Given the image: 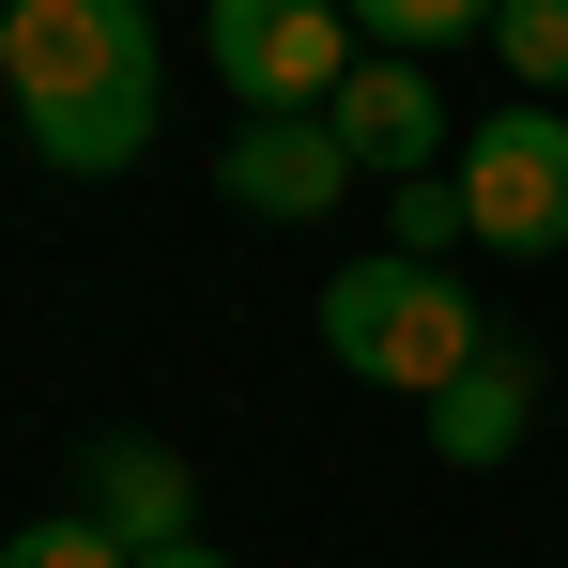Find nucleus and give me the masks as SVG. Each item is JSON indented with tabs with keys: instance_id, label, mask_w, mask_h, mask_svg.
Returning a JSON list of instances; mask_svg holds the SVG:
<instances>
[{
	"instance_id": "nucleus-2",
	"label": "nucleus",
	"mask_w": 568,
	"mask_h": 568,
	"mask_svg": "<svg viewBox=\"0 0 568 568\" xmlns=\"http://www.w3.org/2000/svg\"><path fill=\"white\" fill-rule=\"evenodd\" d=\"M462 215L476 246H507V262H538L568 246V108H491L462 139Z\"/></svg>"
},
{
	"instance_id": "nucleus-4",
	"label": "nucleus",
	"mask_w": 568,
	"mask_h": 568,
	"mask_svg": "<svg viewBox=\"0 0 568 568\" xmlns=\"http://www.w3.org/2000/svg\"><path fill=\"white\" fill-rule=\"evenodd\" d=\"M215 78L246 93V123L338 108V78H354V16H338V0H215Z\"/></svg>"
},
{
	"instance_id": "nucleus-6",
	"label": "nucleus",
	"mask_w": 568,
	"mask_h": 568,
	"mask_svg": "<svg viewBox=\"0 0 568 568\" xmlns=\"http://www.w3.org/2000/svg\"><path fill=\"white\" fill-rule=\"evenodd\" d=\"M323 123H338V154H354L369 185H415V170L446 154V93H430V62H354Z\"/></svg>"
},
{
	"instance_id": "nucleus-12",
	"label": "nucleus",
	"mask_w": 568,
	"mask_h": 568,
	"mask_svg": "<svg viewBox=\"0 0 568 568\" xmlns=\"http://www.w3.org/2000/svg\"><path fill=\"white\" fill-rule=\"evenodd\" d=\"M491 47H507V78H523L538 108L568 93V0H507V16H491Z\"/></svg>"
},
{
	"instance_id": "nucleus-10",
	"label": "nucleus",
	"mask_w": 568,
	"mask_h": 568,
	"mask_svg": "<svg viewBox=\"0 0 568 568\" xmlns=\"http://www.w3.org/2000/svg\"><path fill=\"white\" fill-rule=\"evenodd\" d=\"M338 16H354V31H369L384 62H415V47H462V31H491V16H507V0H338Z\"/></svg>"
},
{
	"instance_id": "nucleus-14",
	"label": "nucleus",
	"mask_w": 568,
	"mask_h": 568,
	"mask_svg": "<svg viewBox=\"0 0 568 568\" xmlns=\"http://www.w3.org/2000/svg\"><path fill=\"white\" fill-rule=\"evenodd\" d=\"M139 568H231V554H215V538H154Z\"/></svg>"
},
{
	"instance_id": "nucleus-9",
	"label": "nucleus",
	"mask_w": 568,
	"mask_h": 568,
	"mask_svg": "<svg viewBox=\"0 0 568 568\" xmlns=\"http://www.w3.org/2000/svg\"><path fill=\"white\" fill-rule=\"evenodd\" d=\"M154 139V78H108V93H78V108H31V154L47 170H123Z\"/></svg>"
},
{
	"instance_id": "nucleus-5",
	"label": "nucleus",
	"mask_w": 568,
	"mask_h": 568,
	"mask_svg": "<svg viewBox=\"0 0 568 568\" xmlns=\"http://www.w3.org/2000/svg\"><path fill=\"white\" fill-rule=\"evenodd\" d=\"M231 215H262V231H307V215H338V185H354V154H338V123L323 108H277V123H246L231 139Z\"/></svg>"
},
{
	"instance_id": "nucleus-7",
	"label": "nucleus",
	"mask_w": 568,
	"mask_h": 568,
	"mask_svg": "<svg viewBox=\"0 0 568 568\" xmlns=\"http://www.w3.org/2000/svg\"><path fill=\"white\" fill-rule=\"evenodd\" d=\"M93 523L123 538V554H154V538H200V476H185V446H154V430H108V446H93Z\"/></svg>"
},
{
	"instance_id": "nucleus-13",
	"label": "nucleus",
	"mask_w": 568,
	"mask_h": 568,
	"mask_svg": "<svg viewBox=\"0 0 568 568\" xmlns=\"http://www.w3.org/2000/svg\"><path fill=\"white\" fill-rule=\"evenodd\" d=\"M0 568H139V554H123L93 507H78V523H31V538H0Z\"/></svg>"
},
{
	"instance_id": "nucleus-8",
	"label": "nucleus",
	"mask_w": 568,
	"mask_h": 568,
	"mask_svg": "<svg viewBox=\"0 0 568 568\" xmlns=\"http://www.w3.org/2000/svg\"><path fill=\"white\" fill-rule=\"evenodd\" d=\"M523 415H538V369L491 338V354L430 399V462H462V476H476V462H507V446H523Z\"/></svg>"
},
{
	"instance_id": "nucleus-15",
	"label": "nucleus",
	"mask_w": 568,
	"mask_h": 568,
	"mask_svg": "<svg viewBox=\"0 0 568 568\" xmlns=\"http://www.w3.org/2000/svg\"><path fill=\"white\" fill-rule=\"evenodd\" d=\"M0 16H16V0H0Z\"/></svg>"
},
{
	"instance_id": "nucleus-11",
	"label": "nucleus",
	"mask_w": 568,
	"mask_h": 568,
	"mask_svg": "<svg viewBox=\"0 0 568 568\" xmlns=\"http://www.w3.org/2000/svg\"><path fill=\"white\" fill-rule=\"evenodd\" d=\"M384 231H399V262H446L476 215H462V170H415V185H384Z\"/></svg>"
},
{
	"instance_id": "nucleus-1",
	"label": "nucleus",
	"mask_w": 568,
	"mask_h": 568,
	"mask_svg": "<svg viewBox=\"0 0 568 568\" xmlns=\"http://www.w3.org/2000/svg\"><path fill=\"white\" fill-rule=\"evenodd\" d=\"M323 354H338L354 384L446 399V384L491 354V307H476L446 262H399V246H384V262H338V277H323Z\"/></svg>"
},
{
	"instance_id": "nucleus-3",
	"label": "nucleus",
	"mask_w": 568,
	"mask_h": 568,
	"mask_svg": "<svg viewBox=\"0 0 568 568\" xmlns=\"http://www.w3.org/2000/svg\"><path fill=\"white\" fill-rule=\"evenodd\" d=\"M108 78H154V16L139 0H16L0 16V93L16 108H78Z\"/></svg>"
}]
</instances>
